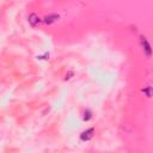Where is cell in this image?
<instances>
[{"label": "cell", "mask_w": 153, "mask_h": 153, "mask_svg": "<svg viewBox=\"0 0 153 153\" xmlns=\"http://www.w3.org/2000/svg\"><path fill=\"white\" fill-rule=\"evenodd\" d=\"M29 23H30L32 26H36L38 23H40V18L37 17V14L31 13V14L29 16Z\"/></svg>", "instance_id": "cell-4"}, {"label": "cell", "mask_w": 153, "mask_h": 153, "mask_svg": "<svg viewBox=\"0 0 153 153\" xmlns=\"http://www.w3.org/2000/svg\"><path fill=\"white\" fill-rule=\"evenodd\" d=\"M141 44H142V47H144L147 56H151V46L148 44V42H147V40H146L145 37H141Z\"/></svg>", "instance_id": "cell-3"}, {"label": "cell", "mask_w": 153, "mask_h": 153, "mask_svg": "<svg viewBox=\"0 0 153 153\" xmlns=\"http://www.w3.org/2000/svg\"><path fill=\"white\" fill-rule=\"evenodd\" d=\"M142 91L147 93V96H148V97H151V92H149V91H151V87H148L147 90H142Z\"/></svg>", "instance_id": "cell-6"}, {"label": "cell", "mask_w": 153, "mask_h": 153, "mask_svg": "<svg viewBox=\"0 0 153 153\" xmlns=\"http://www.w3.org/2000/svg\"><path fill=\"white\" fill-rule=\"evenodd\" d=\"M90 119H91V112H90V111L85 112V116H84V120H85V121H87V120H90Z\"/></svg>", "instance_id": "cell-5"}, {"label": "cell", "mask_w": 153, "mask_h": 153, "mask_svg": "<svg viewBox=\"0 0 153 153\" xmlns=\"http://www.w3.org/2000/svg\"><path fill=\"white\" fill-rule=\"evenodd\" d=\"M92 137H93V129L91 128V129H87V130H85V132L82 133L80 139H82L83 141H87V140H90Z\"/></svg>", "instance_id": "cell-1"}, {"label": "cell", "mask_w": 153, "mask_h": 153, "mask_svg": "<svg viewBox=\"0 0 153 153\" xmlns=\"http://www.w3.org/2000/svg\"><path fill=\"white\" fill-rule=\"evenodd\" d=\"M59 14H49V16H46L44 17V23L46 24H53L55 23L56 21H59Z\"/></svg>", "instance_id": "cell-2"}]
</instances>
